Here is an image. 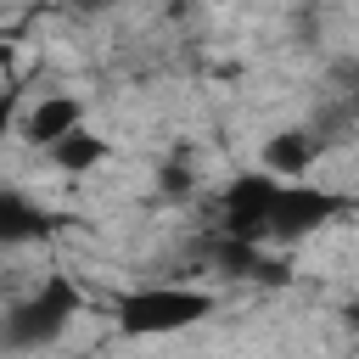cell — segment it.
Instances as JSON below:
<instances>
[{"instance_id":"obj_1","label":"cell","mask_w":359,"mask_h":359,"mask_svg":"<svg viewBox=\"0 0 359 359\" xmlns=\"http://www.w3.org/2000/svg\"><path fill=\"white\" fill-rule=\"evenodd\" d=\"M208 314H213V292H196V286H140L118 303V325L129 337H168Z\"/></svg>"},{"instance_id":"obj_2","label":"cell","mask_w":359,"mask_h":359,"mask_svg":"<svg viewBox=\"0 0 359 359\" xmlns=\"http://www.w3.org/2000/svg\"><path fill=\"white\" fill-rule=\"evenodd\" d=\"M280 185L275 174L252 168V174H236L224 185V241H241V247H264L269 241V219H275V202H280Z\"/></svg>"},{"instance_id":"obj_3","label":"cell","mask_w":359,"mask_h":359,"mask_svg":"<svg viewBox=\"0 0 359 359\" xmlns=\"http://www.w3.org/2000/svg\"><path fill=\"white\" fill-rule=\"evenodd\" d=\"M73 314H79V292H73V280H67V275H50L28 303L11 309V320H6V342H11V348H39V342H50Z\"/></svg>"},{"instance_id":"obj_4","label":"cell","mask_w":359,"mask_h":359,"mask_svg":"<svg viewBox=\"0 0 359 359\" xmlns=\"http://www.w3.org/2000/svg\"><path fill=\"white\" fill-rule=\"evenodd\" d=\"M337 213H342V196L337 191H325V185H280V202H275V219H269V241L314 236Z\"/></svg>"},{"instance_id":"obj_5","label":"cell","mask_w":359,"mask_h":359,"mask_svg":"<svg viewBox=\"0 0 359 359\" xmlns=\"http://www.w3.org/2000/svg\"><path fill=\"white\" fill-rule=\"evenodd\" d=\"M84 129V101L79 95H39L34 107H28V118H22V140L28 146H62L67 135H79Z\"/></svg>"},{"instance_id":"obj_6","label":"cell","mask_w":359,"mask_h":359,"mask_svg":"<svg viewBox=\"0 0 359 359\" xmlns=\"http://www.w3.org/2000/svg\"><path fill=\"white\" fill-rule=\"evenodd\" d=\"M264 174H275V180H297V174H309V163H314V135L309 129H280V135H269L264 140Z\"/></svg>"},{"instance_id":"obj_7","label":"cell","mask_w":359,"mask_h":359,"mask_svg":"<svg viewBox=\"0 0 359 359\" xmlns=\"http://www.w3.org/2000/svg\"><path fill=\"white\" fill-rule=\"evenodd\" d=\"M50 163L62 168V174H90V168H101L107 163V135H95L90 123L79 129V135H67L62 146H50Z\"/></svg>"},{"instance_id":"obj_8","label":"cell","mask_w":359,"mask_h":359,"mask_svg":"<svg viewBox=\"0 0 359 359\" xmlns=\"http://www.w3.org/2000/svg\"><path fill=\"white\" fill-rule=\"evenodd\" d=\"M0 236L6 241H28V236H45V213H34L17 191L0 196Z\"/></svg>"}]
</instances>
